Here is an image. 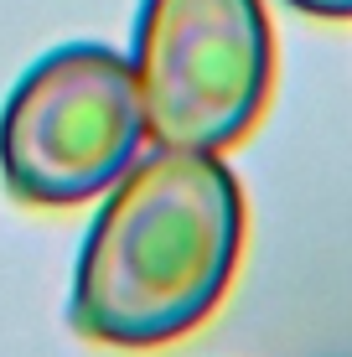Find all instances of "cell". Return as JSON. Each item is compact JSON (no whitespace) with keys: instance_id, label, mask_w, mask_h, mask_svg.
<instances>
[{"instance_id":"cell-1","label":"cell","mask_w":352,"mask_h":357,"mask_svg":"<svg viewBox=\"0 0 352 357\" xmlns=\"http://www.w3.org/2000/svg\"><path fill=\"white\" fill-rule=\"evenodd\" d=\"M244 228V187L217 151H140L78 249L72 331L130 352L197 331L238 275Z\"/></svg>"},{"instance_id":"cell-3","label":"cell","mask_w":352,"mask_h":357,"mask_svg":"<svg viewBox=\"0 0 352 357\" xmlns=\"http://www.w3.org/2000/svg\"><path fill=\"white\" fill-rule=\"evenodd\" d=\"M130 73L151 145L223 155L259 125L275 83L264 0H140Z\"/></svg>"},{"instance_id":"cell-4","label":"cell","mask_w":352,"mask_h":357,"mask_svg":"<svg viewBox=\"0 0 352 357\" xmlns=\"http://www.w3.org/2000/svg\"><path fill=\"white\" fill-rule=\"evenodd\" d=\"M285 6L306 10V16H321V21H352V0H285Z\"/></svg>"},{"instance_id":"cell-2","label":"cell","mask_w":352,"mask_h":357,"mask_svg":"<svg viewBox=\"0 0 352 357\" xmlns=\"http://www.w3.org/2000/svg\"><path fill=\"white\" fill-rule=\"evenodd\" d=\"M145 140L130 57L72 42L16 78L0 109V176L26 207H78L114 187Z\"/></svg>"}]
</instances>
